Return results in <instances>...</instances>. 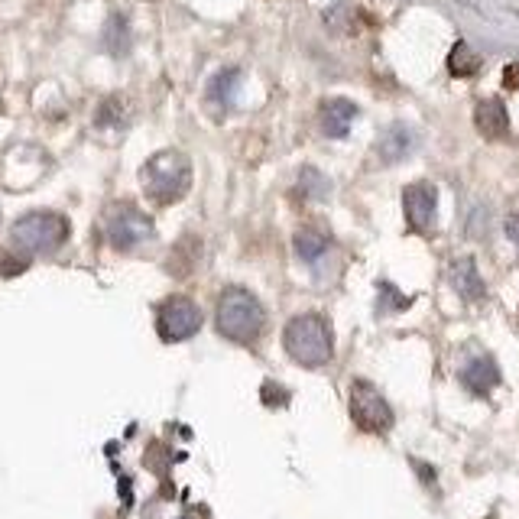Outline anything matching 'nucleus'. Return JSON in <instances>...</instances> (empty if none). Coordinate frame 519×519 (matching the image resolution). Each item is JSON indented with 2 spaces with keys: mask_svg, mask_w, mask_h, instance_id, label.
<instances>
[{
  "mask_svg": "<svg viewBox=\"0 0 519 519\" xmlns=\"http://www.w3.org/2000/svg\"><path fill=\"white\" fill-rule=\"evenodd\" d=\"M461 383L464 390L474 396H490V390L500 383V367L490 354H477L461 367Z\"/></svg>",
  "mask_w": 519,
  "mask_h": 519,
  "instance_id": "1a4fd4ad",
  "label": "nucleus"
},
{
  "mask_svg": "<svg viewBox=\"0 0 519 519\" xmlns=\"http://www.w3.org/2000/svg\"><path fill=\"white\" fill-rule=\"evenodd\" d=\"M481 69V56L468 43H455V49L448 52V72L455 78H471Z\"/></svg>",
  "mask_w": 519,
  "mask_h": 519,
  "instance_id": "2eb2a0df",
  "label": "nucleus"
},
{
  "mask_svg": "<svg viewBox=\"0 0 519 519\" xmlns=\"http://www.w3.org/2000/svg\"><path fill=\"white\" fill-rule=\"evenodd\" d=\"M218 331L228 341H237V344H254L263 328H266V312L260 299L254 296V292H247L241 286H231L221 292L218 299Z\"/></svg>",
  "mask_w": 519,
  "mask_h": 519,
  "instance_id": "f257e3e1",
  "label": "nucleus"
},
{
  "mask_svg": "<svg viewBox=\"0 0 519 519\" xmlns=\"http://www.w3.org/2000/svg\"><path fill=\"white\" fill-rule=\"evenodd\" d=\"M299 189H302L305 198H325L328 195V182H325V176L318 169H302Z\"/></svg>",
  "mask_w": 519,
  "mask_h": 519,
  "instance_id": "aec40b11",
  "label": "nucleus"
},
{
  "mask_svg": "<svg viewBox=\"0 0 519 519\" xmlns=\"http://www.w3.org/2000/svg\"><path fill=\"white\" fill-rule=\"evenodd\" d=\"M409 296H403L393 283H380V302H377V312L380 315H387V312H403L409 309Z\"/></svg>",
  "mask_w": 519,
  "mask_h": 519,
  "instance_id": "6ab92c4d",
  "label": "nucleus"
},
{
  "mask_svg": "<svg viewBox=\"0 0 519 519\" xmlns=\"http://www.w3.org/2000/svg\"><path fill=\"white\" fill-rule=\"evenodd\" d=\"M503 85L519 88V65H507V72H503Z\"/></svg>",
  "mask_w": 519,
  "mask_h": 519,
  "instance_id": "5701e85b",
  "label": "nucleus"
},
{
  "mask_svg": "<svg viewBox=\"0 0 519 519\" xmlns=\"http://www.w3.org/2000/svg\"><path fill=\"white\" fill-rule=\"evenodd\" d=\"M403 211L409 228L416 234H429L435 228V215H438V192L429 182H412L403 192Z\"/></svg>",
  "mask_w": 519,
  "mask_h": 519,
  "instance_id": "6e6552de",
  "label": "nucleus"
},
{
  "mask_svg": "<svg viewBox=\"0 0 519 519\" xmlns=\"http://www.w3.org/2000/svg\"><path fill=\"white\" fill-rule=\"evenodd\" d=\"M237 85H241V72H237V69L218 72L215 78H211V85H208V101L221 104V108H228V104L234 101V95H237Z\"/></svg>",
  "mask_w": 519,
  "mask_h": 519,
  "instance_id": "4468645a",
  "label": "nucleus"
},
{
  "mask_svg": "<svg viewBox=\"0 0 519 519\" xmlns=\"http://www.w3.org/2000/svg\"><path fill=\"white\" fill-rule=\"evenodd\" d=\"M357 20H361V10L351 4H335L331 10H325V23L335 33H357Z\"/></svg>",
  "mask_w": 519,
  "mask_h": 519,
  "instance_id": "f3484780",
  "label": "nucleus"
},
{
  "mask_svg": "<svg viewBox=\"0 0 519 519\" xmlns=\"http://www.w3.org/2000/svg\"><path fill=\"white\" fill-rule=\"evenodd\" d=\"M156 328L163 341H185L202 328V309L185 296L166 299L156 312Z\"/></svg>",
  "mask_w": 519,
  "mask_h": 519,
  "instance_id": "423d86ee",
  "label": "nucleus"
},
{
  "mask_svg": "<svg viewBox=\"0 0 519 519\" xmlns=\"http://www.w3.org/2000/svg\"><path fill=\"white\" fill-rule=\"evenodd\" d=\"M111 124H124V108H121V101L117 98L104 101L101 111H98V127H111Z\"/></svg>",
  "mask_w": 519,
  "mask_h": 519,
  "instance_id": "412c9836",
  "label": "nucleus"
},
{
  "mask_svg": "<svg viewBox=\"0 0 519 519\" xmlns=\"http://www.w3.org/2000/svg\"><path fill=\"white\" fill-rule=\"evenodd\" d=\"M357 117V104L348 98H331L322 104V114H318V124H322L325 137H348V130Z\"/></svg>",
  "mask_w": 519,
  "mask_h": 519,
  "instance_id": "9b49d317",
  "label": "nucleus"
},
{
  "mask_svg": "<svg viewBox=\"0 0 519 519\" xmlns=\"http://www.w3.org/2000/svg\"><path fill=\"white\" fill-rule=\"evenodd\" d=\"M108 241L114 250H133L153 237V221L133 205H117L108 215Z\"/></svg>",
  "mask_w": 519,
  "mask_h": 519,
  "instance_id": "0eeeda50",
  "label": "nucleus"
},
{
  "mask_svg": "<svg viewBox=\"0 0 519 519\" xmlns=\"http://www.w3.org/2000/svg\"><path fill=\"white\" fill-rule=\"evenodd\" d=\"M325 250H328V237H325V234H318V231H312V228H302V231L296 234V254H299L305 263L322 260Z\"/></svg>",
  "mask_w": 519,
  "mask_h": 519,
  "instance_id": "dca6fc26",
  "label": "nucleus"
},
{
  "mask_svg": "<svg viewBox=\"0 0 519 519\" xmlns=\"http://www.w3.org/2000/svg\"><path fill=\"white\" fill-rule=\"evenodd\" d=\"M412 146H416V133L406 124H393L383 130V137L377 140V156L383 163H399V159H406L412 153Z\"/></svg>",
  "mask_w": 519,
  "mask_h": 519,
  "instance_id": "ddd939ff",
  "label": "nucleus"
},
{
  "mask_svg": "<svg viewBox=\"0 0 519 519\" xmlns=\"http://www.w3.org/2000/svg\"><path fill=\"white\" fill-rule=\"evenodd\" d=\"M283 344H286L292 361L302 364V367H322L331 361V354H335V335H331V325L315 312L292 318V322L286 325Z\"/></svg>",
  "mask_w": 519,
  "mask_h": 519,
  "instance_id": "f03ea898",
  "label": "nucleus"
},
{
  "mask_svg": "<svg viewBox=\"0 0 519 519\" xmlns=\"http://www.w3.org/2000/svg\"><path fill=\"white\" fill-rule=\"evenodd\" d=\"M104 43H108V49L114 52V56H124L127 46H130V30H127V20L121 17V13H114V17L108 20V30H104Z\"/></svg>",
  "mask_w": 519,
  "mask_h": 519,
  "instance_id": "a211bd4d",
  "label": "nucleus"
},
{
  "mask_svg": "<svg viewBox=\"0 0 519 519\" xmlns=\"http://www.w3.org/2000/svg\"><path fill=\"white\" fill-rule=\"evenodd\" d=\"M351 419L357 422V429H364L370 435H383L393 429L390 403L380 396L374 383H367V380L351 383Z\"/></svg>",
  "mask_w": 519,
  "mask_h": 519,
  "instance_id": "39448f33",
  "label": "nucleus"
},
{
  "mask_svg": "<svg viewBox=\"0 0 519 519\" xmlns=\"http://www.w3.org/2000/svg\"><path fill=\"white\" fill-rule=\"evenodd\" d=\"M140 182H143V192L150 195L153 202L159 205L179 202L192 185V163L176 150H163L140 169Z\"/></svg>",
  "mask_w": 519,
  "mask_h": 519,
  "instance_id": "7ed1b4c3",
  "label": "nucleus"
},
{
  "mask_svg": "<svg viewBox=\"0 0 519 519\" xmlns=\"http://www.w3.org/2000/svg\"><path fill=\"white\" fill-rule=\"evenodd\" d=\"M448 279H451V286H455V292L464 302H481L487 296V286H484L481 273H477V263L471 257H461V260L451 263Z\"/></svg>",
  "mask_w": 519,
  "mask_h": 519,
  "instance_id": "9d476101",
  "label": "nucleus"
},
{
  "mask_svg": "<svg viewBox=\"0 0 519 519\" xmlns=\"http://www.w3.org/2000/svg\"><path fill=\"white\" fill-rule=\"evenodd\" d=\"M503 228H507V237H510V241L519 247V215H510V218H507V224H503Z\"/></svg>",
  "mask_w": 519,
  "mask_h": 519,
  "instance_id": "4be33fe9",
  "label": "nucleus"
},
{
  "mask_svg": "<svg viewBox=\"0 0 519 519\" xmlns=\"http://www.w3.org/2000/svg\"><path fill=\"white\" fill-rule=\"evenodd\" d=\"M474 124H477V130H481L487 140H503L510 133V114H507V108H503V101L487 98V101L477 104Z\"/></svg>",
  "mask_w": 519,
  "mask_h": 519,
  "instance_id": "f8f14e48",
  "label": "nucleus"
},
{
  "mask_svg": "<svg viewBox=\"0 0 519 519\" xmlns=\"http://www.w3.org/2000/svg\"><path fill=\"white\" fill-rule=\"evenodd\" d=\"M13 247L20 254H52L69 241V221L56 211H33V215H23L13 224Z\"/></svg>",
  "mask_w": 519,
  "mask_h": 519,
  "instance_id": "20e7f679",
  "label": "nucleus"
}]
</instances>
